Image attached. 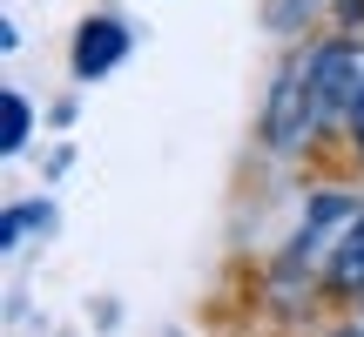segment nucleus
<instances>
[{"label":"nucleus","instance_id":"nucleus-1","mask_svg":"<svg viewBox=\"0 0 364 337\" xmlns=\"http://www.w3.org/2000/svg\"><path fill=\"white\" fill-rule=\"evenodd\" d=\"M317 81H311V61H290L284 75H277V88H270V108H263V142L270 149H304L311 142V129H317Z\"/></svg>","mask_w":364,"mask_h":337},{"label":"nucleus","instance_id":"nucleus-2","mask_svg":"<svg viewBox=\"0 0 364 337\" xmlns=\"http://www.w3.org/2000/svg\"><path fill=\"white\" fill-rule=\"evenodd\" d=\"M311 81H317V102L338 108V115H358L364 108V48L358 41H324L311 54Z\"/></svg>","mask_w":364,"mask_h":337},{"label":"nucleus","instance_id":"nucleus-3","mask_svg":"<svg viewBox=\"0 0 364 337\" xmlns=\"http://www.w3.org/2000/svg\"><path fill=\"white\" fill-rule=\"evenodd\" d=\"M122 54H129L122 21H88V27H81V41H75V75H81V81H88V75H108Z\"/></svg>","mask_w":364,"mask_h":337},{"label":"nucleus","instance_id":"nucleus-4","mask_svg":"<svg viewBox=\"0 0 364 337\" xmlns=\"http://www.w3.org/2000/svg\"><path fill=\"white\" fill-rule=\"evenodd\" d=\"M331 277H338L344 290H364V209H358L351 223H344L338 250H331Z\"/></svg>","mask_w":364,"mask_h":337},{"label":"nucleus","instance_id":"nucleus-5","mask_svg":"<svg viewBox=\"0 0 364 337\" xmlns=\"http://www.w3.org/2000/svg\"><path fill=\"white\" fill-rule=\"evenodd\" d=\"M21 142H27V102L7 95V102H0V149H21Z\"/></svg>","mask_w":364,"mask_h":337},{"label":"nucleus","instance_id":"nucleus-6","mask_svg":"<svg viewBox=\"0 0 364 337\" xmlns=\"http://www.w3.org/2000/svg\"><path fill=\"white\" fill-rule=\"evenodd\" d=\"M351 129H358V142H364V108H358V115H351Z\"/></svg>","mask_w":364,"mask_h":337},{"label":"nucleus","instance_id":"nucleus-7","mask_svg":"<svg viewBox=\"0 0 364 337\" xmlns=\"http://www.w3.org/2000/svg\"><path fill=\"white\" fill-rule=\"evenodd\" d=\"M338 337H364V331H338Z\"/></svg>","mask_w":364,"mask_h":337}]
</instances>
